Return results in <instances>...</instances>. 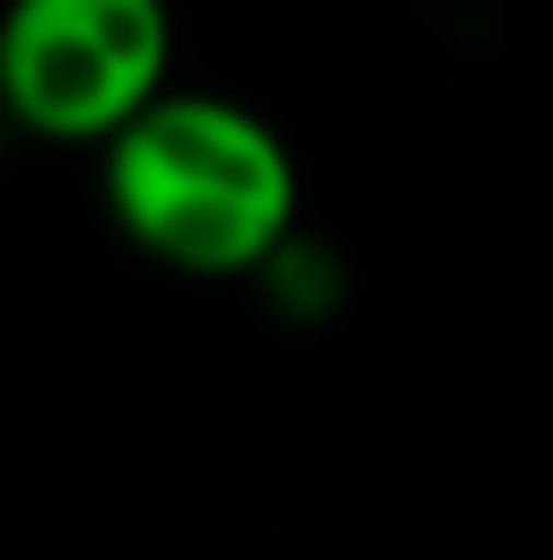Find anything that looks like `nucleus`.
I'll use <instances>...</instances> for the list:
<instances>
[{
  "label": "nucleus",
  "instance_id": "obj_1",
  "mask_svg": "<svg viewBox=\"0 0 553 560\" xmlns=\"http://www.w3.org/2000/svg\"><path fill=\"white\" fill-rule=\"evenodd\" d=\"M114 228L185 277H249L298 234V164L256 107L170 85L99 142Z\"/></svg>",
  "mask_w": 553,
  "mask_h": 560
},
{
  "label": "nucleus",
  "instance_id": "obj_2",
  "mask_svg": "<svg viewBox=\"0 0 553 560\" xmlns=\"http://www.w3.org/2000/svg\"><path fill=\"white\" fill-rule=\"evenodd\" d=\"M170 0H8L0 107L43 142H114L170 93Z\"/></svg>",
  "mask_w": 553,
  "mask_h": 560
}]
</instances>
